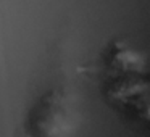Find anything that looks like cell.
Listing matches in <instances>:
<instances>
[{
  "label": "cell",
  "mask_w": 150,
  "mask_h": 137,
  "mask_svg": "<svg viewBox=\"0 0 150 137\" xmlns=\"http://www.w3.org/2000/svg\"><path fill=\"white\" fill-rule=\"evenodd\" d=\"M68 94L52 89L33 107L26 123L29 137H69L73 129V113Z\"/></svg>",
  "instance_id": "obj_1"
}]
</instances>
